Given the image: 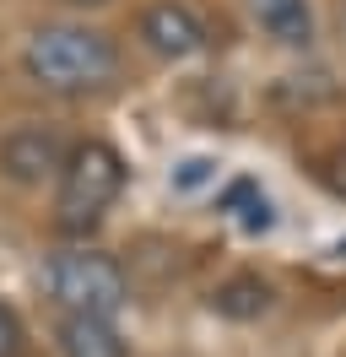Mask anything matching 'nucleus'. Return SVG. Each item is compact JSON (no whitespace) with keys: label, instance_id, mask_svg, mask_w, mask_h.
Returning a JSON list of instances; mask_svg holds the SVG:
<instances>
[{"label":"nucleus","instance_id":"obj_1","mask_svg":"<svg viewBox=\"0 0 346 357\" xmlns=\"http://www.w3.org/2000/svg\"><path fill=\"white\" fill-rule=\"evenodd\" d=\"M27 82L54 98H86V92L114 87L119 76V44L82 22H49L22 44Z\"/></svg>","mask_w":346,"mask_h":357},{"label":"nucleus","instance_id":"obj_2","mask_svg":"<svg viewBox=\"0 0 346 357\" xmlns=\"http://www.w3.org/2000/svg\"><path fill=\"white\" fill-rule=\"evenodd\" d=\"M125 190V157L114 152L108 141H82L70 146V162L60 174V195H54V222L60 233L82 238L108 217V206L119 201Z\"/></svg>","mask_w":346,"mask_h":357},{"label":"nucleus","instance_id":"obj_3","mask_svg":"<svg viewBox=\"0 0 346 357\" xmlns=\"http://www.w3.org/2000/svg\"><path fill=\"white\" fill-rule=\"evenodd\" d=\"M43 287L60 303L65 314H98V319H114V314L130 303V282L114 255H98V249H60L49 255L43 266Z\"/></svg>","mask_w":346,"mask_h":357},{"label":"nucleus","instance_id":"obj_4","mask_svg":"<svg viewBox=\"0 0 346 357\" xmlns=\"http://www.w3.org/2000/svg\"><path fill=\"white\" fill-rule=\"evenodd\" d=\"M70 162V141L54 125H17V130L0 141V174L11 184H43V178H60Z\"/></svg>","mask_w":346,"mask_h":357},{"label":"nucleus","instance_id":"obj_5","mask_svg":"<svg viewBox=\"0 0 346 357\" xmlns=\"http://www.w3.org/2000/svg\"><path fill=\"white\" fill-rule=\"evenodd\" d=\"M141 38H146V49L157 60H195L206 49V27L184 0H157L141 17Z\"/></svg>","mask_w":346,"mask_h":357},{"label":"nucleus","instance_id":"obj_6","mask_svg":"<svg viewBox=\"0 0 346 357\" xmlns=\"http://www.w3.org/2000/svg\"><path fill=\"white\" fill-rule=\"evenodd\" d=\"M54 335H60L65 357H125L119 325H114V319H98V314H65Z\"/></svg>","mask_w":346,"mask_h":357},{"label":"nucleus","instance_id":"obj_7","mask_svg":"<svg viewBox=\"0 0 346 357\" xmlns=\"http://www.w3.org/2000/svg\"><path fill=\"white\" fill-rule=\"evenodd\" d=\"M255 22L276 38L281 49H308L314 44V11L308 0H249Z\"/></svg>","mask_w":346,"mask_h":357},{"label":"nucleus","instance_id":"obj_8","mask_svg":"<svg viewBox=\"0 0 346 357\" xmlns=\"http://www.w3.org/2000/svg\"><path fill=\"white\" fill-rule=\"evenodd\" d=\"M216 211H227L238 222V233H249V238H260V233H271L276 227V206H271V195L260 190V178H233L227 190H222V201H216Z\"/></svg>","mask_w":346,"mask_h":357},{"label":"nucleus","instance_id":"obj_9","mask_svg":"<svg viewBox=\"0 0 346 357\" xmlns=\"http://www.w3.org/2000/svg\"><path fill=\"white\" fill-rule=\"evenodd\" d=\"M216 314H227V319H260V314L271 309V282H260V276H233V282H222L216 287Z\"/></svg>","mask_w":346,"mask_h":357},{"label":"nucleus","instance_id":"obj_10","mask_svg":"<svg viewBox=\"0 0 346 357\" xmlns=\"http://www.w3.org/2000/svg\"><path fill=\"white\" fill-rule=\"evenodd\" d=\"M216 178V157H184L179 168H173V190L179 195H195V190H206Z\"/></svg>","mask_w":346,"mask_h":357},{"label":"nucleus","instance_id":"obj_11","mask_svg":"<svg viewBox=\"0 0 346 357\" xmlns=\"http://www.w3.org/2000/svg\"><path fill=\"white\" fill-rule=\"evenodd\" d=\"M27 352V331H22V319L11 303H0V357H22Z\"/></svg>","mask_w":346,"mask_h":357},{"label":"nucleus","instance_id":"obj_12","mask_svg":"<svg viewBox=\"0 0 346 357\" xmlns=\"http://www.w3.org/2000/svg\"><path fill=\"white\" fill-rule=\"evenodd\" d=\"M70 6H108V0H70Z\"/></svg>","mask_w":346,"mask_h":357}]
</instances>
